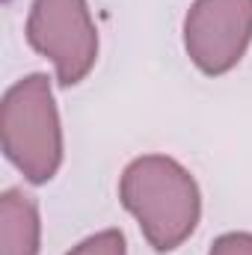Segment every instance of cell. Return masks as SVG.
Instances as JSON below:
<instances>
[{
    "label": "cell",
    "instance_id": "1",
    "mask_svg": "<svg viewBox=\"0 0 252 255\" xmlns=\"http://www.w3.org/2000/svg\"><path fill=\"white\" fill-rule=\"evenodd\" d=\"M119 199L157 253L178 250L202 217L196 178L166 154H142L130 160L119 181Z\"/></svg>",
    "mask_w": 252,
    "mask_h": 255
},
{
    "label": "cell",
    "instance_id": "2",
    "mask_svg": "<svg viewBox=\"0 0 252 255\" xmlns=\"http://www.w3.org/2000/svg\"><path fill=\"white\" fill-rule=\"evenodd\" d=\"M0 136L6 157L27 181L45 184L57 175L63 163V128L45 74H27L6 89L0 104Z\"/></svg>",
    "mask_w": 252,
    "mask_h": 255
},
{
    "label": "cell",
    "instance_id": "3",
    "mask_svg": "<svg viewBox=\"0 0 252 255\" xmlns=\"http://www.w3.org/2000/svg\"><path fill=\"white\" fill-rule=\"evenodd\" d=\"M27 42L54 63L60 86H77L98 60V30L86 0H33Z\"/></svg>",
    "mask_w": 252,
    "mask_h": 255
},
{
    "label": "cell",
    "instance_id": "4",
    "mask_svg": "<svg viewBox=\"0 0 252 255\" xmlns=\"http://www.w3.org/2000/svg\"><path fill=\"white\" fill-rule=\"evenodd\" d=\"M252 42V0H196L184 18V51L199 71L220 77Z\"/></svg>",
    "mask_w": 252,
    "mask_h": 255
},
{
    "label": "cell",
    "instance_id": "5",
    "mask_svg": "<svg viewBox=\"0 0 252 255\" xmlns=\"http://www.w3.org/2000/svg\"><path fill=\"white\" fill-rule=\"evenodd\" d=\"M42 220L33 196L6 190L0 196V255H39Z\"/></svg>",
    "mask_w": 252,
    "mask_h": 255
},
{
    "label": "cell",
    "instance_id": "6",
    "mask_svg": "<svg viewBox=\"0 0 252 255\" xmlns=\"http://www.w3.org/2000/svg\"><path fill=\"white\" fill-rule=\"evenodd\" d=\"M65 255H127L125 247V235L119 229H107V232H98L86 241H80L71 253Z\"/></svg>",
    "mask_w": 252,
    "mask_h": 255
},
{
    "label": "cell",
    "instance_id": "7",
    "mask_svg": "<svg viewBox=\"0 0 252 255\" xmlns=\"http://www.w3.org/2000/svg\"><path fill=\"white\" fill-rule=\"evenodd\" d=\"M208 255H252V232H229L217 238Z\"/></svg>",
    "mask_w": 252,
    "mask_h": 255
}]
</instances>
